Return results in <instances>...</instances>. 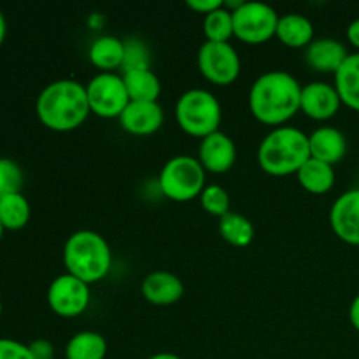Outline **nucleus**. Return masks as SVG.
I'll list each match as a JSON object with an SVG mask.
<instances>
[{
  "label": "nucleus",
  "instance_id": "e433bc0d",
  "mask_svg": "<svg viewBox=\"0 0 359 359\" xmlns=\"http://www.w3.org/2000/svg\"><path fill=\"white\" fill-rule=\"evenodd\" d=\"M2 235H4V226L2 223H0V241H2Z\"/></svg>",
  "mask_w": 359,
  "mask_h": 359
},
{
  "label": "nucleus",
  "instance_id": "4be33fe9",
  "mask_svg": "<svg viewBox=\"0 0 359 359\" xmlns=\"http://www.w3.org/2000/svg\"><path fill=\"white\" fill-rule=\"evenodd\" d=\"M298 182L304 189L314 195H325L335 186V168L333 165L311 158L297 174Z\"/></svg>",
  "mask_w": 359,
  "mask_h": 359
},
{
  "label": "nucleus",
  "instance_id": "a878e982",
  "mask_svg": "<svg viewBox=\"0 0 359 359\" xmlns=\"http://www.w3.org/2000/svg\"><path fill=\"white\" fill-rule=\"evenodd\" d=\"M203 34L210 42L230 41L233 37V13L223 4V7L203 16Z\"/></svg>",
  "mask_w": 359,
  "mask_h": 359
},
{
  "label": "nucleus",
  "instance_id": "a211bd4d",
  "mask_svg": "<svg viewBox=\"0 0 359 359\" xmlns=\"http://www.w3.org/2000/svg\"><path fill=\"white\" fill-rule=\"evenodd\" d=\"M276 37L287 48H307L314 41V25L304 14H284L279 18Z\"/></svg>",
  "mask_w": 359,
  "mask_h": 359
},
{
  "label": "nucleus",
  "instance_id": "0eeeda50",
  "mask_svg": "<svg viewBox=\"0 0 359 359\" xmlns=\"http://www.w3.org/2000/svg\"><path fill=\"white\" fill-rule=\"evenodd\" d=\"M279 14L265 2H242L233 11V37L245 44H263L276 37Z\"/></svg>",
  "mask_w": 359,
  "mask_h": 359
},
{
  "label": "nucleus",
  "instance_id": "cd10ccee",
  "mask_svg": "<svg viewBox=\"0 0 359 359\" xmlns=\"http://www.w3.org/2000/svg\"><path fill=\"white\" fill-rule=\"evenodd\" d=\"M125 60H123V72L135 69H151V53L146 42L137 37L125 39Z\"/></svg>",
  "mask_w": 359,
  "mask_h": 359
},
{
  "label": "nucleus",
  "instance_id": "423d86ee",
  "mask_svg": "<svg viewBox=\"0 0 359 359\" xmlns=\"http://www.w3.org/2000/svg\"><path fill=\"white\" fill-rule=\"evenodd\" d=\"M158 186L167 198L174 202H189L202 195L205 188V168L198 158L177 154L161 167Z\"/></svg>",
  "mask_w": 359,
  "mask_h": 359
},
{
  "label": "nucleus",
  "instance_id": "aec40b11",
  "mask_svg": "<svg viewBox=\"0 0 359 359\" xmlns=\"http://www.w3.org/2000/svg\"><path fill=\"white\" fill-rule=\"evenodd\" d=\"M335 90L342 105L359 112V51L351 53L335 74Z\"/></svg>",
  "mask_w": 359,
  "mask_h": 359
},
{
  "label": "nucleus",
  "instance_id": "6e6552de",
  "mask_svg": "<svg viewBox=\"0 0 359 359\" xmlns=\"http://www.w3.org/2000/svg\"><path fill=\"white\" fill-rule=\"evenodd\" d=\"M198 69L209 83L228 86L241 76V56L230 42L205 41L198 49Z\"/></svg>",
  "mask_w": 359,
  "mask_h": 359
},
{
  "label": "nucleus",
  "instance_id": "f257e3e1",
  "mask_svg": "<svg viewBox=\"0 0 359 359\" xmlns=\"http://www.w3.org/2000/svg\"><path fill=\"white\" fill-rule=\"evenodd\" d=\"M302 86L297 77L284 70H270L252 83L249 109L263 125L284 126L300 111Z\"/></svg>",
  "mask_w": 359,
  "mask_h": 359
},
{
  "label": "nucleus",
  "instance_id": "72a5a7b5",
  "mask_svg": "<svg viewBox=\"0 0 359 359\" xmlns=\"http://www.w3.org/2000/svg\"><path fill=\"white\" fill-rule=\"evenodd\" d=\"M349 319H351V325L359 332V293L354 297L353 304L349 307Z\"/></svg>",
  "mask_w": 359,
  "mask_h": 359
},
{
  "label": "nucleus",
  "instance_id": "f3484780",
  "mask_svg": "<svg viewBox=\"0 0 359 359\" xmlns=\"http://www.w3.org/2000/svg\"><path fill=\"white\" fill-rule=\"evenodd\" d=\"M311 158L328 165L339 163L347 153V139L335 126H319L309 135Z\"/></svg>",
  "mask_w": 359,
  "mask_h": 359
},
{
  "label": "nucleus",
  "instance_id": "c85d7f7f",
  "mask_svg": "<svg viewBox=\"0 0 359 359\" xmlns=\"http://www.w3.org/2000/svg\"><path fill=\"white\" fill-rule=\"evenodd\" d=\"M23 179V170L16 161L9 158H0V198L21 193Z\"/></svg>",
  "mask_w": 359,
  "mask_h": 359
},
{
  "label": "nucleus",
  "instance_id": "f704fd0d",
  "mask_svg": "<svg viewBox=\"0 0 359 359\" xmlns=\"http://www.w3.org/2000/svg\"><path fill=\"white\" fill-rule=\"evenodd\" d=\"M6 34H7V23H6V16L2 14V11H0V46H2V42L6 41Z\"/></svg>",
  "mask_w": 359,
  "mask_h": 359
},
{
  "label": "nucleus",
  "instance_id": "6ab92c4d",
  "mask_svg": "<svg viewBox=\"0 0 359 359\" xmlns=\"http://www.w3.org/2000/svg\"><path fill=\"white\" fill-rule=\"evenodd\" d=\"M88 56H90V62L102 72H112L114 69L123 67L125 42L114 35H102L91 42Z\"/></svg>",
  "mask_w": 359,
  "mask_h": 359
},
{
  "label": "nucleus",
  "instance_id": "1a4fd4ad",
  "mask_svg": "<svg viewBox=\"0 0 359 359\" xmlns=\"http://www.w3.org/2000/svg\"><path fill=\"white\" fill-rule=\"evenodd\" d=\"M86 93L91 112L105 119H119L126 105L130 104L123 76L114 72H100L91 77L86 84Z\"/></svg>",
  "mask_w": 359,
  "mask_h": 359
},
{
  "label": "nucleus",
  "instance_id": "7ed1b4c3",
  "mask_svg": "<svg viewBox=\"0 0 359 359\" xmlns=\"http://www.w3.org/2000/svg\"><path fill=\"white\" fill-rule=\"evenodd\" d=\"M309 160V135L294 126H277L259 142L258 165L273 177L297 175Z\"/></svg>",
  "mask_w": 359,
  "mask_h": 359
},
{
  "label": "nucleus",
  "instance_id": "20e7f679",
  "mask_svg": "<svg viewBox=\"0 0 359 359\" xmlns=\"http://www.w3.org/2000/svg\"><path fill=\"white\" fill-rule=\"evenodd\" d=\"M63 265L67 273L86 284L104 279L112 265L109 242L93 230H79L70 235L63 248Z\"/></svg>",
  "mask_w": 359,
  "mask_h": 359
},
{
  "label": "nucleus",
  "instance_id": "393cba45",
  "mask_svg": "<svg viewBox=\"0 0 359 359\" xmlns=\"http://www.w3.org/2000/svg\"><path fill=\"white\" fill-rule=\"evenodd\" d=\"M219 233L235 248H248L255 238V224L238 212H228L219 219Z\"/></svg>",
  "mask_w": 359,
  "mask_h": 359
},
{
  "label": "nucleus",
  "instance_id": "2f4dec72",
  "mask_svg": "<svg viewBox=\"0 0 359 359\" xmlns=\"http://www.w3.org/2000/svg\"><path fill=\"white\" fill-rule=\"evenodd\" d=\"M188 7L189 9H193L195 13H200L203 14V16H207L209 13H212V11L219 9V7H223V0H188Z\"/></svg>",
  "mask_w": 359,
  "mask_h": 359
},
{
  "label": "nucleus",
  "instance_id": "4c0bfd02",
  "mask_svg": "<svg viewBox=\"0 0 359 359\" xmlns=\"http://www.w3.org/2000/svg\"><path fill=\"white\" fill-rule=\"evenodd\" d=\"M0 316H2V300H0Z\"/></svg>",
  "mask_w": 359,
  "mask_h": 359
},
{
  "label": "nucleus",
  "instance_id": "f03ea898",
  "mask_svg": "<svg viewBox=\"0 0 359 359\" xmlns=\"http://www.w3.org/2000/svg\"><path fill=\"white\" fill-rule=\"evenodd\" d=\"M35 112L46 128L72 132L91 114L86 86L76 79H58L39 93Z\"/></svg>",
  "mask_w": 359,
  "mask_h": 359
},
{
  "label": "nucleus",
  "instance_id": "c756f323",
  "mask_svg": "<svg viewBox=\"0 0 359 359\" xmlns=\"http://www.w3.org/2000/svg\"><path fill=\"white\" fill-rule=\"evenodd\" d=\"M0 359H34L30 347L13 339H0Z\"/></svg>",
  "mask_w": 359,
  "mask_h": 359
},
{
  "label": "nucleus",
  "instance_id": "39448f33",
  "mask_svg": "<svg viewBox=\"0 0 359 359\" xmlns=\"http://www.w3.org/2000/svg\"><path fill=\"white\" fill-rule=\"evenodd\" d=\"M175 119L182 132L191 137L205 139L219 132L223 109L216 95L209 90L193 88L184 91L175 104Z\"/></svg>",
  "mask_w": 359,
  "mask_h": 359
},
{
  "label": "nucleus",
  "instance_id": "2eb2a0df",
  "mask_svg": "<svg viewBox=\"0 0 359 359\" xmlns=\"http://www.w3.org/2000/svg\"><path fill=\"white\" fill-rule=\"evenodd\" d=\"M351 53L340 41L332 37L314 39L305 48V62L316 72L337 74Z\"/></svg>",
  "mask_w": 359,
  "mask_h": 359
},
{
  "label": "nucleus",
  "instance_id": "9d476101",
  "mask_svg": "<svg viewBox=\"0 0 359 359\" xmlns=\"http://www.w3.org/2000/svg\"><path fill=\"white\" fill-rule=\"evenodd\" d=\"M49 309L60 318H77L90 305V284L62 273L48 287Z\"/></svg>",
  "mask_w": 359,
  "mask_h": 359
},
{
  "label": "nucleus",
  "instance_id": "f8f14e48",
  "mask_svg": "<svg viewBox=\"0 0 359 359\" xmlns=\"http://www.w3.org/2000/svg\"><path fill=\"white\" fill-rule=\"evenodd\" d=\"M342 107L335 84H328L325 81H314L307 86H302L300 111L305 116L316 119V121H326L337 116Z\"/></svg>",
  "mask_w": 359,
  "mask_h": 359
},
{
  "label": "nucleus",
  "instance_id": "9b49d317",
  "mask_svg": "<svg viewBox=\"0 0 359 359\" xmlns=\"http://www.w3.org/2000/svg\"><path fill=\"white\" fill-rule=\"evenodd\" d=\"M330 226L340 241L359 248V188L342 193L333 202Z\"/></svg>",
  "mask_w": 359,
  "mask_h": 359
},
{
  "label": "nucleus",
  "instance_id": "bb28decb",
  "mask_svg": "<svg viewBox=\"0 0 359 359\" xmlns=\"http://www.w3.org/2000/svg\"><path fill=\"white\" fill-rule=\"evenodd\" d=\"M200 203H202V209L205 212L217 216L221 219L223 216H226L230 210V195H228L226 189L219 184H209L203 188L202 195H200Z\"/></svg>",
  "mask_w": 359,
  "mask_h": 359
},
{
  "label": "nucleus",
  "instance_id": "c9c22d12",
  "mask_svg": "<svg viewBox=\"0 0 359 359\" xmlns=\"http://www.w3.org/2000/svg\"><path fill=\"white\" fill-rule=\"evenodd\" d=\"M147 359H181V356H177V354L174 353H158V354H153V356H149Z\"/></svg>",
  "mask_w": 359,
  "mask_h": 359
},
{
  "label": "nucleus",
  "instance_id": "4468645a",
  "mask_svg": "<svg viewBox=\"0 0 359 359\" xmlns=\"http://www.w3.org/2000/svg\"><path fill=\"white\" fill-rule=\"evenodd\" d=\"M165 119L163 107L158 102H133L119 116L123 130L132 135H153L161 128Z\"/></svg>",
  "mask_w": 359,
  "mask_h": 359
},
{
  "label": "nucleus",
  "instance_id": "b1692460",
  "mask_svg": "<svg viewBox=\"0 0 359 359\" xmlns=\"http://www.w3.org/2000/svg\"><path fill=\"white\" fill-rule=\"evenodd\" d=\"M30 203H28L27 196H23L21 193L0 198V223H2L4 230L16 231L25 228L30 221Z\"/></svg>",
  "mask_w": 359,
  "mask_h": 359
},
{
  "label": "nucleus",
  "instance_id": "ddd939ff",
  "mask_svg": "<svg viewBox=\"0 0 359 359\" xmlns=\"http://www.w3.org/2000/svg\"><path fill=\"white\" fill-rule=\"evenodd\" d=\"M198 161L205 172L210 174H224L233 168L237 161V146L233 139L223 132H216L202 139L198 147Z\"/></svg>",
  "mask_w": 359,
  "mask_h": 359
},
{
  "label": "nucleus",
  "instance_id": "dca6fc26",
  "mask_svg": "<svg viewBox=\"0 0 359 359\" xmlns=\"http://www.w3.org/2000/svg\"><path fill=\"white\" fill-rule=\"evenodd\" d=\"M140 291L149 304L174 305L184 294V284L175 273L158 270L144 277Z\"/></svg>",
  "mask_w": 359,
  "mask_h": 359
},
{
  "label": "nucleus",
  "instance_id": "5701e85b",
  "mask_svg": "<svg viewBox=\"0 0 359 359\" xmlns=\"http://www.w3.org/2000/svg\"><path fill=\"white\" fill-rule=\"evenodd\" d=\"M107 340L97 332H79L69 340L65 347V359H105Z\"/></svg>",
  "mask_w": 359,
  "mask_h": 359
},
{
  "label": "nucleus",
  "instance_id": "412c9836",
  "mask_svg": "<svg viewBox=\"0 0 359 359\" xmlns=\"http://www.w3.org/2000/svg\"><path fill=\"white\" fill-rule=\"evenodd\" d=\"M126 91L133 102H158L161 83L151 69H135L123 72Z\"/></svg>",
  "mask_w": 359,
  "mask_h": 359
},
{
  "label": "nucleus",
  "instance_id": "473e14b6",
  "mask_svg": "<svg viewBox=\"0 0 359 359\" xmlns=\"http://www.w3.org/2000/svg\"><path fill=\"white\" fill-rule=\"evenodd\" d=\"M347 41H349L354 48L359 49V18L347 27Z\"/></svg>",
  "mask_w": 359,
  "mask_h": 359
},
{
  "label": "nucleus",
  "instance_id": "7c9ffc66",
  "mask_svg": "<svg viewBox=\"0 0 359 359\" xmlns=\"http://www.w3.org/2000/svg\"><path fill=\"white\" fill-rule=\"evenodd\" d=\"M28 347H30V353L34 359H55V347H53L49 340H35Z\"/></svg>",
  "mask_w": 359,
  "mask_h": 359
}]
</instances>
